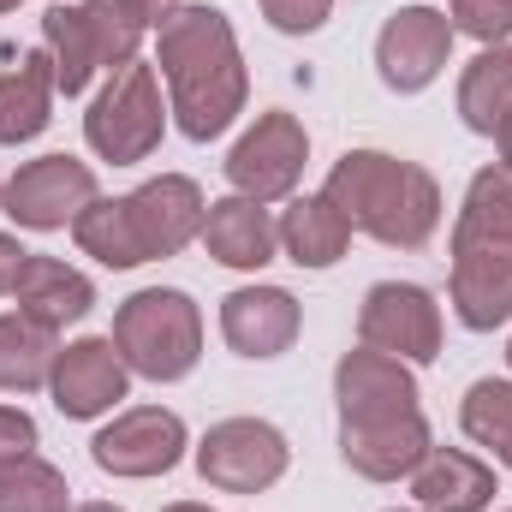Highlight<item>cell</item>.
Wrapping results in <instances>:
<instances>
[{
    "label": "cell",
    "mask_w": 512,
    "mask_h": 512,
    "mask_svg": "<svg viewBox=\"0 0 512 512\" xmlns=\"http://www.w3.org/2000/svg\"><path fill=\"white\" fill-rule=\"evenodd\" d=\"M161 512H215V507H203V501H173V507H161Z\"/></svg>",
    "instance_id": "cell-35"
},
{
    "label": "cell",
    "mask_w": 512,
    "mask_h": 512,
    "mask_svg": "<svg viewBox=\"0 0 512 512\" xmlns=\"http://www.w3.org/2000/svg\"><path fill=\"white\" fill-rule=\"evenodd\" d=\"M441 304L417 280H376L358 304V346H376L399 364H435L441 358Z\"/></svg>",
    "instance_id": "cell-11"
},
{
    "label": "cell",
    "mask_w": 512,
    "mask_h": 512,
    "mask_svg": "<svg viewBox=\"0 0 512 512\" xmlns=\"http://www.w3.org/2000/svg\"><path fill=\"white\" fill-rule=\"evenodd\" d=\"M24 245H18V233H0V298H12V280H18V268H24Z\"/></svg>",
    "instance_id": "cell-32"
},
{
    "label": "cell",
    "mask_w": 512,
    "mask_h": 512,
    "mask_svg": "<svg viewBox=\"0 0 512 512\" xmlns=\"http://www.w3.org/2000/svg\"><path fill=\"white\" fill-rule=\"evenodd\" d=\"M155 72L167 84V114L191 143H215L221 131L251 102V72L239 30L221 6L185 0L161 30H155Z\"/></svg>",
    "instance_id": "cell-1"
},
{
    "label": "cell",
    "mask_w": 512,
    "mask_h": 512,
    "mask_svg": "<svg viewBox=\"0 0 512 512\" xmlns=\"http://www.w3.org/2000/svg\"><path fill=\"white\" fill-rule=\"evenodd\" d=\"M191 459H197V477L221 495H268L286 477L292 447L268 417H221L203 429Z\"/></svg>",
    "instance_id": "cell-7"
},
{
    "label": "cell",
    "mask_w": 512,
    "mask_h": 512,
    "mask_svg": "<svg viewBox=\"0 0 512 512\" xmlns=\"http://www.w3.org/2000/svg\"><path fill=\"white\" fill-rule=\"evenodd\" d=\"M102 197L96 167L78 155H36L0 185V215L24 233H60Z\"/></svg>",
    "instance_id": "cell-9"
},
{
    "label": "cell",
    "mask_w": 512,
    "mask_h": 512,
    "mask_svg": "<svg viewBox=\"0 0 512 512\" xmlns=\"http://www.w3.org/2000/svg\"><path fill=\"white\" fill-rule=\"evenodd\" d=\"M435 447L429 417L405 411V417H376V423H340V459L364 477V483H405L423 453Z\"/></svg>",
    "instance_id": "cell-17"
},
{
    "label": "cell",
    "mask_w": 512,
    "mask_h": 512,
    "mask_svg": "<svg viewBox=\"0 0 512 512\" xmlns=\"http://www.w3.org/2000/svg\"><path fill=\"white\" fill-rule=\"evenodd\" d=\"M167 96H161V72L155 60H131L120 72H108V84L90 96L84 108V143L96 161H114V167H137L161 149L167 137Z\"/></svg>",
    "instance_id": "cell-6"
},
{
    "label": "cell",
    "mask_w": 512,
    "mask_h": 512,
    "mask_svg": "<svg viewBox=\"0 0 512 512\" xmlns=\"http://www.w3.org/2000/svg\"><path fill=\"white\" fill-rule=\"evenodd\" d=\"M453 60V24L435 6H393L376 30V78L393 96H423Z\"/></svg>",
    "instance_id": "cell-13"
},
{
    "label": "cell",
    "mask_w": 512,
    "mask_h": 512,
    "mask_svg": "<svg viewBox=\"0 0 512 512\" xmlns=\"http://www.w3.org/2000/svg\"><path fill=\"white\" fill-rule=\"evenodd\" d=\"M54 60L48 48L24 54L12 72H0V143L18 149V143H36L48 120H54Z\"/></svg>",
    "instance_id": "cell-22"
},
{
    "label": "cell",
    "mask_w": 512,
    "mask_h": 512,
    "mask_svg": "<svg viewBox=\"0 0 512 512\" xmlns=\"http://www.w3.org/2000/svg\"><path fill=\"white\" fill-rule=\"evenodd\" d=\"M501 512H512V507H501Z\"/></svg>",
    "instance_id": "cell-39"
},
{
    "label": "cell",
    "mask_w": 512,
    "mask_h": 512,
    "mask_svg": "<svg viewBox=\"0 0 512 512\" xmlns=\"http://www.w3.org/2000/svg\"><path fill=\"white\" fill-rule=\"evenodd\" d=\"M72 483L60 465L48 459H18V465H0V512H72Z\"/></svg>",
    "instance_id": "cell-26"
},
{
    "label": "cell",
    "mask_w": 512,
    "mask_h": 512,
    "mask_svg": "<svg viewBox=\"0 0 512 512\" xmlns=\"http://www.w3.org/2000/svg\"><path fill=\"white\" fill-rule=\"evenodd\" d=\"M36 417L30 411H18V405H0V465H18V459H30L36 453Z\"/></svg>",
    "instance_id": "cell-30"
},
{
    "label": "cell",
    "mask_w": 512,
    "mask_h": 512,
    "mask_svg": "<svg viewBox=\"0 0 512 512\" xmlns=\"http://www.w3.org/2000/svg\"><path fill=\"white\" fill-rule=\"evenodd\" d=\"M185 453H191V429H185V417L167 411V405H126V411H114V417L96 429V441H90L96 471H108V477H120V483L167 477V471H179Z\"/></svg>",
    "instance_id": "cell-8"
},
{
    "label": "cell",
    "mask_w": 512,
    "mask_h": 512,
    "mask_svg": "<svg viewBox=\"0 0 512 512\" xmlns=\"http://www.w3.org/2000/svg\"><path fill=\"white\" fill-rule=\"evenodd\" d=\"M114 346L131 376L167 387L203 364V310L185 286H143L114 310Z\"/></svg>",
    "instance_id": "cell-4"
},
{
    "label": "cell",
    "mask_w": 512,
    "mask_h": 512,
    "mask_svg": "<svg viewBox=\"0 0 512 512\" xmlns=\"http://www.w3.org/2000/svg\"><path fill=\"white\" fill-rule=\"evenodd\" d=\"M304 161H310V131L298 114L286 108H268L256 114V126L227 149V185L251 203H286L304 179Z\"/></svg>",
    "instance_id": "cell-10"
},
{
    "label": "cell",
    "mask_w": 512,
    "mask_h": 512,
    "mask_svg": "<svg viewBox=\"0 0 512 512\" xmlns=\"http://www.w3.org/2000/svg\"><path fill=\"white\" fill-rule=\"evenodd\" d=\"M405 483H411V507L423 512H489L501 495L495 465L465 447H429Z\"/></svg>",
    "instance_id": "cell-19"
},
{
    "label": "cell",
    "mask_w": 512,
    "mask_h": 512,
    "mask_svg": "<svg viewBox=\"0 0 512 512\" xmlns=\"http://www.w3.org/2000/svg\"><path fill=\"white\" fill-rule=\"evenodd\" d=\"M507 370H512V340H507Z\"/></svg>",
    "instance_id": "cell-37"
},
{
    "label": "cell",
    "mask_w": 512,
    "mask_h": 512,
    "mask_svg": "<svg viewBox=\"0 0 512 512\" xmlns=\"http://www.w3.org/2000/svg\"><path fill=\"white\" fill-rule=\"evenodd\" d=\"M60 334L30 322L24 310L0 316V393H48V370H54Z\"/></svg>",
    "instance_id": "cell-23"
},
{
    "label": "cell",
    "mask_w": 512,
    "mask_h": 512,
    "mask_svg": "<svg viewBox=\"0 0 512 512\" xmlns=\"http://www.w3.org/2000/svg\"><path fill=\"white\" fill-rule=\"evenodd\" d=\"M304 334V304L286 292V286H239L221 298V340L251 358V364H268L280 352H292Z\"/></svg>",
    "instance_id": "cell-16"
},
{
    "label": "cell",
    "mask_w": 512,
    "mask_h": 512,
    "mask_svg": "<svg viewBox=\"0 0 512 512\" xmlns=\"http://www.w3.org/2000/svg\"><path fill=\"white\" fill-rule=\"evenodd\" d=\"M12 304H18L30 322H42V328L60 334V328H72V322H84V316L96 310V280H90L84 268L60 262V256L30 251L24 268H18V280H12Z\"/></svg>",
    "instance_id": "cell-20"
},
{
    "label": "cell",
    "mask_w": 512,
    "mask_h": 512,
    "mask_svg": "<svg viewBox=\"0 0 512 512\" xmlns=\"http://www.w3.org/2000/svg\"><path fill=\"white\" fill-rule=\"evenodd\" d=\"M18 6H24V0H0V12H18Z\"/></svg>",
    "instance_id": "cell-36"
},
{
    "label": "cell",
    "mask_w": 512,
    "mask_h": 512,
    "mask_svg": "<svg viewBox=\"0 0 512 512\" xmlns=\"http://www.w3.org/2000/svg\"><path fill=\"white\" fill-rule=\"evenodd\" d=\"M453 227H459V233H483V239H507L512 245V167L489 161V167L471 173Z\"/></svg>",
    "instance_id": "cell-27"
},
{
    "label": "cell",
    "mask_w": 512,
    "mask_h": 512,
    "mask_svg": "<svg viewBox=\"0 0 512 512\" xmlns=\"http://www.w3.org/2000/svg\"><path fill=\"white\" fill-rule=\"evenodd\" d=\"M126 393H131V370L120 358V346H114V334H84V340L54 352L48 399L66 423H96V417L120 411Z\"/></svg>",
    "instance_id": "cell-14"
},
{
    "label": "cell",
    "mask_w": 512,
    "mask_h": 512,
    "mask_svg": "<svg viewBox=\"0 0 512 512\" xmlns=\"http://www.w3.org/2000/svg\"><path fill=\"white\" fill-rule=\"evenodd\" d=\"M0 185H6V179H0Z\"/></svg>",
    "instance_id": "cell-40"
},
{
    "label": "cell",
    "mask_w": 512,
    "mask_h": 512,
    "mask_svg": "<svg viewBox=\"0 0 512 512\" xmlns=\"http://www.w3.org/2000/svg\"><path fill=\"white\" fill-rule=\"evenodd\" d=\"M447 24H453V36L501 48V42H512V0H447Z\"/></svg>",
    "instance_id": "cell-28"
},
{
    "label": "cell",
    "mask_w": 512,
    "mask_h": 512,
    "mask_svg": "<svg viewBox=\"0 0 512 512\" xmlns=\"http://www.w3.org/2000/svg\"><path fill=\"white\" fill-rule=\"evenodd\" d=\"M120 6H126V12L137 18V24H143V30H161V24H167V18H173L185 0H120Z\"/></svg>",
    "instance_id": "cell-31"
},
{
    "label": "cell",
    "mask_w": 512,
    "mask_h": 512,
    "mask_svg": "<svg viewBox=\"0 0 512 512\" xmlns=\"http://www.w3.org/2000/svg\"><path fill=\"white\" fill-rule=\"evenodd\" d=\"M512 114V42L483 48L465 72H459V120L477 137H495V126Z\"/></svg>",
    "instance_id": "cell-24"
},
{
    "label": "cell",
    "mask_w": 512,
    "mask_h": 512,
    "mask_svg": "<svg viewBox=\"0 0 512 512\" xmlns=\"http://www.w3.org/2000/svg\"><path fill=\"white\" fill-rule=\"evenodd\" d=\"M447 298L459 328L471 334H495L512 322V245L507 239H483V233H459L447 239Z\"/></svg>",
    "instance_id": "cell-12"
},
{
    "label": "cell",
    "mask_w": 512,
    "mask_h": 512,
    "mask_svg": "<svg viewBox=\"0 0 512 512\" xmlns=\"http://www.w3.org/2000/svg\"><path fill=\"white\" fill-rule=\"evenodd\" d=\"M72 512H126V507H114V501H78Z\"/></svg>",
    "instance_id": "cell-34"
},
{
    "label": "cell",
    "mask_w": 512,
    "mask_h": 512,
    "mask_svg": "<svg viewBox=\"0 0 512 512\" xmlns=\"http://www.w3.org/2000/svg\"><path fill=\"white\" fill-rule=\"evenodd\" d=\"M209 215V197L191 173H155L126 197H96L78 221L72 239L78 251L96 256L102 268H143V262H167L185 245H197Z\"/></svg>",
    "instance_id": "cell-2"
},
{
    "label": "cell",
    "mask_w": 512,
    "mask_h": 512,
    "mask_svg": "<svg viewBox=\"0 0 512 512\" xmlns=\"http://www.w3.org/2000/svg\"><path fill=\"white\" fill-rule=\"evenodd\" d=\"M495 149H501V167H512V114L495 126Z\"/></svg>",
    "instance_id": "cell-33"
},
{
    "label": "cell",
    "mask_w": 512,
    "mask_h": 512,
    "mask_svg": "<svg viewBox=\"0 0 512 512\" xmlns=\"http://www.w3.org/2000/svg\"><path fill=\"white\" fill-rule=\"evenodd\" d=\"M197 245L215 256L221 268H233V274H262L280 256V227H274L268 203H251V197L227 191V197L209 203Z\"/></svg>",
    "instance_id": "cell-18"
},
{
    "label": "cell",
    "mask_w": 512,
    "mask_h": 512,
    "mask_svg": "<svg viewBox=\"0 0 512 512\" xmlns=\"http://www.w3.org/2000/svg\"><path fill=\"white\" fill-rule=\"evenodd\" d=\"M334 405H340V423H376V417L423 411V393H417L411 364L387 358L376 346H352L334 364Z\"/></svg>",
    "instance_id": "cell-15"
},
{
    "label": "cell",
    "mask_w": 512,
    "mask_h": 512,
    "mask_svg": "<svg viewBox=\"0 0 512 512\" xmlns=\"http://www.w3.org/2000/svg\"><path fill=\"white\" fill-rule=\"evenodd\" d=\"M459 429L471 447L489 453V465L512 471V376H483L459 399Z\"/></svg>",
    "instance_id": "cell-25"
},
{
    "label": "cell",
    "mask_w": 512,
    "mask_h": 512,
    "mask_svg": "<svg viewBox=\"0 0 512 512\" xmlns=\"http://www.w3.org/2000/svg\"><path fill=\"white\" fill-rule=\"evenodd\" d=\"M256 6L280 36H316L334 18V0H256Z\"/></svg>",
    "instance_id": "cell-29"
},
{
    "label": "cell",
    "mask_w": 512,
    "mask_h": 512,
    "mask_svg": "<svg viewBox=\"0 0 512 512\" xmlns=\"http://www.w3.org/2000/svg\"><path fill=\"white\" fill-rule=\"evenodd\" d=\"M137 42H143V24L120 0H54L42 12V48L54 60L60 96H84L96 78L131 66Z\"/></svg>",
    "instance_id": "cell-5"
},
{
    "label": "cell",
    "mask_w": 512,
    "mask_h": 512,
    "mask_svg": "<svg viewBox=\"0 0 512 512\" xmlns=\"http://www.w3.org/2000/svg\"><path fill=\"white\" fill-rule=\"evenodd\" d=\"M393 512H423V507H393Z\"/></svg>",
    "instance_id": "cell-38"
},
{
    "label": "cell",
    "mask_w": 512,
    "mask_h": 512,
    "mask_svg": "<svg viewBox=\"0 0 512 512\" xmlns=\"http://www.w3.org/2000/svg\"><path fill=\"white\" fill-rule=\"evenodd\" d=\"M322 191L340 203L352 233L376 239L387 251H423L441 227V209H447L435 173L405 161V155H387V149H346L328 167Z\"/></svg>",
    "instance_id": "cell-3"
},
{
    "label": "cell",
    "mask_w": 512,
    "mask_h": 512,
    "mask_svg": "<svg viewBox=\"0 0 512 512\" xmlns=\"http://www.w3.org/2000/svg\"><path fill=\"white\" fill-rule=\"evenodd\" d=\"M274 227H280V256H286L292 268H310V274L334 268L340 256L352 251V221L340 215V203H334L328 191L292 197Z\"/></svg>",
    "instance_id": "cell-21"
}]
</instances>
